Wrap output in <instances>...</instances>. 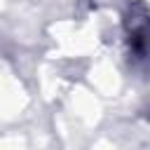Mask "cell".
I'll use <instances>...</instances> for the list:
<instances>
[{
    "instance_id": "cell-1",
    "label": "cell",
    "mask_w": 150,
    "mask_h": 150,
    "mask_svg": "<svg viewBox=\"0 0 150 150\" xmlns=\"http://www.w3.org/2000/svg\"><path fill=\"white\" fill-rule=\"evenodd\" d=\"M129 42L134 49L143 52L150 47V16L145 14L143 19H131L129 21Z\"/></svg>"
}]
</instances>
